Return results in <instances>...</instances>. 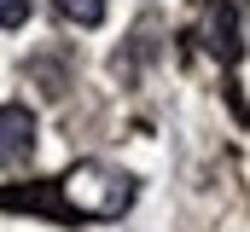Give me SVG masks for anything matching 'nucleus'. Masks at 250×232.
I'll return each mask as SVG.
<instances>
[{
    "label": "nucleus",
    "instance_id": "f257e3e1",
    "mask_svg": "<svg viewBox=\"0 0 250 232\" xmlns=\"http://www.w3.org/2000/svg\"><path fill=\"white\" fill-rule=\"evenodd\" d=\"M6 209H41V215H64V221H117L134 203V180L105 163H76L59 174L47 192H0Z\"/></svg>",
    "mask_w": 250,
    "mask_h": 232
},
{
    "label": "nucleus",
    "instance_id": "f03ea898",
    "mask_svg": "<svg viewBox=\"0 0 250 232\" xmlns=\"http://www.w3.org/2000/svg\"><path fill=\"white\" fill-rule=\"evenodd\" d=\"M35 157V116L23 105H0V169H18Z\"/></svg>",
    "mask_w": 250,
    "mask_h": 232
},
{
    "label": "nucleus",
    "instance_id": "7ed1b4c3",
    "mask_svg": "<svg viewBox=\"0 0 250 232\" xmlns=\"http://www.w3.org/2000/svg\"><path fill=\"white\" fill-rule=\"evenodd\" d=\"M204 35H209V53H221L227 64L239 58V35H233V0H215V6H209V23H204Z\"/></svg>",
    "mask_w": 250,
    "mask_h": 232
},
{
    "label": "nucleus",
    "instance_id": "20e7f679",
    "mask_svg": "<svg viewBox=\"0 0 250 232\" xmlns=\"http://www.w3.org/2000/svg\"><path fill=\"white\" fill-rule=\"evenodd\" d=\"M59 12L76 23V29H93V23H105V0H59Z\"/></svg>",
    "mask_w": 250,
    "mask_h": 232
},
{
    "label": "nucleus",
    "instance_id": "39448f33",
    "mask_svg": "<svg viewBox=\"0 0 250 232\" xmlns=\"http://www.w3.org/2000/svg\"><path fill=\"white\" fill-rule=\"evenodd\" d=\"M29 23V0H0V29H23Z\"/></svg>",
    "mask_w": 250,
    "mask_h": 232
}]
</instances>
